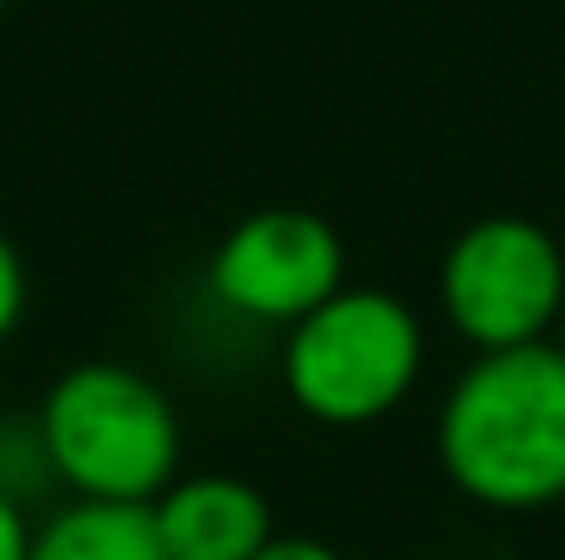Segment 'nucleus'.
Returning a JSON list of instances; mask_svg holds the SVG:
<instances>
[{
	"label": "nucleus",
	"instance_id": "nucleus-1",
	"mask_svg": "<svg viewBox=\"0 0 565 560\" xmlns=\"http://www.w3.org/2000/svg\"><path fill=\"white\" fill-rule=\"evenodd\" d=\"M439 471L488 513H547L565 500V350L554 338L488 350L451 380L434 416Z\"/></svg>",
	"mask_w": 565,
	"mask_h": 560
},
{
	"label": "nucleus",
	"instance_id": "nucleus-2",
	"mask_svg": "<svg viewBox=\"0 0 565 560\" xmlns=\"http://www.w3.org/2000/svg\"><path fill=\"white\" fill-rule=\"evenodd\" d=\"M49 471L73 500L151 506L181 476V416L151 373L127 362H78L36 410Z\"/></svg>",
	"mask_w": 565,
	"mask_h": 560
},
{
	"label": "nucleus",
	"instance_id": "nucleus-3",
	"mask_svg": "<svg viewBox=\"0 0 565 560\" xmlns=\"http://www.w3.org/2000/svg\"><path fill=\"white\" fill-rule=\"evenodd\" d=\"M427 362L422 314L392 289L343 284L282 331V392L319 429H373L415 392Z\"/></svg>",
	"mask_w": 565,
	"mask_h": 560
},
{
	"label": "nucleus",
	"instance_id": "nucleus-4",
	"mask_svg": "<svg viewBox=\"0 0 565 560\" xmlns=\"http://www.w3.org/2000/svg\"><path fill=\"white\" fill-rule=\"evenodd\" d=\"M439 314L476 356L547 344L565 314V247L535 218H476L439 260Z\"/></svg>",
	"mask_w": 565,
	"mask_h": 560
},
{
	"label": "nucleus",
	"instance_id": "nucleus-5",
	"mask_svg": "<svg viewBox=\"0 0 565 560\" xmlns=\"http://www.w3.org/2000/svg\"><path fill=\"white\" fill-rule=\"evenodd\" d=\"M343 284H349L343 235L319 211L301 205H265L253 218H241L205 265L211 302L223 314L247 319V326H271V331H289L295 319H307Z\"/></svg>",
	"mask_w": 565,
	"mask_h": 560
},
{
	"label": "nucleus",
	"instance_id": "nucleus-6",
	"mask_svg": "<svg viewBox=\"0 0 565 560\" xmlns=\"http://www.w3.org/2000/svg\"><path fill=\"white\" fill-rule=\"evenodd\" d=\"M151 525L169 560H253L277 537L271 500L247 476L223 471L174 476L151 500Z\"/></svg>",
	"mask_w": 565,
	"mask_h": 560
},
{
	"label": "nucleus",
	"instance_id": "nucleus-7",
	"mask_svg": "<svg viewBox=\"0 0 565 560\" xmlns=\"http://www.w3.org/2000/svg\"><path fill=\"white\" fill-rule=\"evenodd\" d=\"M24 560H169L157 542L151 506L66 500L36 525Z\"/></svg>",
	"mask_w": 565,
	"mask_h": 560
},
{
	"label": "nucleus",
	"instance_id": "nucleus-8",
	"mask_svg": "<svg viewBox=\"0 0 565 560\" xmlns=\"http://www.w3.org/2000/svg\"><path fill=\"white\" fill-rule=\"evenodd\" d=\"M43 483H55V471H49V452H43V434L31 429H0V488H7L12 500L31 506V495Z\"/></svg>",
	"mask_w": 565,
	"mask_h": 560
},
{
	"label": "nucleus",
	"instance_id": "nucleus-9",
	"mask_svg": "<svg viewBox=\"0 0 565 560\" xmlns=\"http://www.w3.org/2000/svg\"><path fill=\"white\" fill-rule=\"evenodd\" d=\"M24 302H31V284H24V260H19V247L7 242V230H0V344L19 331Z\"/></svg>",
	"mask_w": 565,
	"mask_h": 560
},
{
	"label": "nucleus",
	"instance_id": "nucleus-10",
	"mask_svg": "<svg viewBox=\"0 0 565 560\" xmlns=\"http://www.w3.org/2000/svg\"><path fill=\"white\" fill-rule=\"evenodd\" d=\"M31 537H36V518L24 500H12L0 488V560H24L31 554Z\"/></svg>",
	"mask_w": 565,
	"mask_h": 560
},
{
	"label": "nucleus",
	"instance_id": "nucleus-11",
	"mask_svg": "<svg viewBox=\"0 0 565 560\" xmlns=\"http://www.w3.org/2000/svg\"><path fill=\"white\" fill-rule=\"evenodd\" d=\"M253 560H343V554L331 549V542H319V537H271Z\"/></svg>",
	"mask_w": 565,
	"mask_h": 560
},
{
	"label": "nucleus",
	"instance_id": "nucleus-12",
	"mask_svg": "<svg viewBox=\"0 0 565 560\" xmlns=\"http://www.w3.org/2000/svg\"><path fill=\"white\" fill-rule=\"evenodd\" d=\"M554 344H559V350H565V314H559V331H554Z\"/></svg>",
	"mask_w": 565,
	"mask_h": 560
},
{
	"label": "nucleus",
	"instance_id": "nucleus-13",
	"mask_svg": "<svg viewBox=\"0 0 565 560\" xmlns=\"http://www.w3.org/2000/svg\"><path fill=\"white\" fill-rule=\"evenodd\" d=\"M0 7H7V0H0Z\"/></svg>",
	"mask_w": 565,
	"mask_h": 560
}]
</instances>
